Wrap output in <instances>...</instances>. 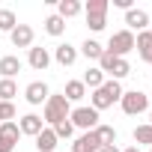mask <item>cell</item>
Instances as JSON below:
<instances>
[{"label": "cell", "mask_w": 152, "mask_h": 152, "mask_svg": "<svg viewBox=\"0 0 152 152\" xmlns=\"http://www.w3.org/2000/svg\"><path fill=\"white\" fill-rule=\"evenodd\" d=\"M122 93H125V90H122V84L110 78V81H104L99 90H93V96H90V102H93V104H90V107L102 113L104 107H113V104L122 99Z\"/></svg>", "instance_id": "1"}, {"label": "cell", "mask_w": 152, "mask_h": 152, "mask_svg": "<svg viewBox=\"0 0 152 152\" xmlns=\"http://www.w3.org/2000/svg\"><path fill=\"white\" fill-rule=\"evenodd\" d=\"M69 113H72V104H69V99L60 93V96H48V102H45V113H42V122L45 125H57V122H63V119H69Z\"/></svg>", "instance_id": "2"}, {"label": "cell", "mask_w": 152, "mask_h": 152, "mask_svg": "<svg viewBox=\"0 0 152 152\" xmlns=\"http://www.w3.org/2000/svg\"><path fill=\"white\" fill-rule=\"evenodd\" d=\"M119 104H122V113H128V116H140V113L149 110V96H146L143 90H128V93H122Z\"/></svg>", "instance_id": "3"}, {"label": "cell", "mask_w": 152, "mask_h": 152, "mask_svg": "<svg viewBox=\"0 0 152 152\" xmlns=\"http://www.w3.org/2000/svg\"><path fill=\"white\" fill-rule=\"evenodd\" d=\"M104 51L113 54V57H122V60H125V54L134 51V33H128V30H116V33L110 36V42H107Z\"/></svg>", "instance_id": "4"}, {"label": "cell", "mask_w": 152, "mask_h": 152, "mask_svg": "<svg viewBox=\"0 0 152 152\" xmlns=\"http://www.w3.org/2000/svg\"><path fill=\"white\" fill-rule=\"evenodd\" d=\"M69 122L75 125V128H84V131H93L96 125H99V110H93V107H75L72 113H69Z\"/></svg>", "instance_id": "5"}, {"label": "cell", "mask_w": 152, "mask_h": 152, "mask_svg": "<svg viewBox=\"0 0 152 152\" xmlns=\"http://www.w3.org/2000/svg\"><path fill=\"white\" fill-rule=\"evenodd\" d=\"M18 137H21V128H18L15 119L0 122V152H12L15 143H18Z\"/></svg>", "instance_id": "6"}, {"label": "cell", "mask_w": 152, "mask_h": 152, "mask_svg": "<svg viewBox=\"0 0 152 152\" xmlns=\"http://www.w3.org/2000/svg\"><path fill=\"white\" fill-rule=\"evenodd\" d=\"M48 96H51V90H48V84L45 81H33V84H27V90H24V99H27V104H45L48 102Z\"/></svg>", "instance_id": "7"}, {"label": "cell", "mask_w": 152, "mask_h": 152, "mask_svg": "<svg viewBox=\"0 0 152 152\" xmlns=\"http://www.w3.org/2000/svg\"><path fill=\"white\" fill-rule=\"evenodd\" d=\"M125 24H128V33H143V30H149V15H146V9H137V6H131L128 12H125Z\"/></svg>", "instance_id": "8"}, {"label": "cell", "mask_w": 152, "mask_h": 152, "mask_svg": "<svg viewBox=\"0 0 152 152\" xmlns=\"http://www.w3.org/2000/svg\"><path fill=\"white\" fill-rule=\"evenodd\" d=\"M99 149H102V140H99L96 128L93 131H84L78 140L72 143V152H99Z\"/></svg>", "instance_id": "9"}, {"label": "cell", "mask_w": 152, "mask_h": 152, "mask_svg": "<svg viewBox=\"0 0 152 152\" xmlns=\"http://www.w3.org/2000/svg\"><path fill=\"white\" fill-rule=\"evenodd\" d=\"M9 39H12V45H15V48H33L36 33H33V27H30V24H18V27L9 33Z\"/></svg>", "instance_id": "10"}, {"label": "cell", "mask_w": 152, "mask_h": 152, "mask_svg": "<svg viewBox=\"0 0 152 152\" xmlns=\"http://www.w3.org/2000/svg\"><path fill=\"white\" fill-rule=\"evenodd\" d=\"M18 128H21V134L36 137V134L45 128V122H42V116H36V113H24V116L18 119Z\"/></svg>", "instance_id": "11"}, {"label": "cell", "mask_w": 152, "mask_h": 152, "mask_svg": "<svg viewBox=\"0 0 152 152\" xmlns=\"http://www.w3.org/2000/svg\"><path fill=\"white\" fill-rule=\"evenodd\" d=\"M33 140H36V149H39V152H54V149H57V134H54L51 125H45Z\"/></svg>", "instance_id": "12"}, {"label": "cell", "mask_w": 152, "mask_h": 152, "mask_svg": "<svg viewBox=\"0 0 152 152\" xmlns=\"http://www.w3.org/2000/svg\"><path fill=\"white\" fill-rule=\"evenodd\" d=\"M18 72H21V60H18L15 54H6V57H0V78L12 81Z\"/></svg>", "instance_id": "13"}, {"label": "cell", "mask_w": 152, "mask_h": 152, "mask_svg": "<svg viewBox=\"0 0 152 152\" xmlns=\"http://www.w3.org/2000/svg\"><path fill=\"white\" fill-rule=\"evenodd\" d=\"M27 63H30L36 72H45V69L51 66V54H48V48H30V57H27Z\"/></svg>", "instance_id": "14"}, {"label": "cell", "mask_w": 152, "mask_h": 152, "mask_svg": "<svg viewBox=\"0 0 152 152\" xmlns=\"http://www.w3.org/2000/svg\"><path fill=\"white\" fill-rule=\"evenodd\" d=\"M54 60H57L60 66H75V60H78V48H72L69 42H66V45H57V48H54Z\"/></svg>", "instance_id": "15"}, {"label": "cell", "mask_w": 152, "mask_h": 152, "mask_svg": "<svg viewBox=\"0 0 152 152\" xmlns=\"http://www.w3.org/2000/svg\"><path fill=\"white\" fill-rule=\"evenodd\" d=\"M84 12V6L78 3V0H60L57 3V15L66 21V18H75V15H81Z\"/></svg>", "instance_id": "16"}, {"label": "cell", "mask_w": 152, "mask_h": 152, "mask_svg": "<svg viewBox=\"0 0 152 152\" xmlns=\"http://www.w3.org/2000/svg\"><path fill=\"white\" fill-rule=\"evenodd\" d=\"M63 96L69 99V104H72V102H81V99L87 96L84 81H69V84H66V90H63Z\"/></svg>", "instance_id": "17"}, {"label": "cell", "mask_w": 152, "mask_h": 152, "mask_svg": "<svg viewBox=\"0 0 152 152\" xmlns=\"http://www.w3.org/2000/svg\"><path fill=\"white\" fill-rule=\"evenodd\" d=\"M45 33H48V36H63V33H66V21H63L60 15H48V18H45Z\"/></svg>", "instance_id": "18"}, {"label": "cell", "mask_w": 152, "mask_h": 152, "mask_svg": "<svg viewBox=\"0 0 152 152\" xmlns=\"http://www.w3.org/2000/svg\"><path fill=\"white\" fill-rule=\"evenodd\" d=\"M81 54H84L87 60H96V63H99V57L104 54V45H99L96 39H87V42L81 45Z\"/></svg>", "instance_id": "19"}, {"label": "cell", "mask_w": 152, "mask_h": 152, "mask_svg": "<svg viewBox=\"0 0 152 152\" xmlns=\"http://www.w3.org/2000/svg\"><path fill=\"white\" fill-rule=\"evenodd\" d=\"M104 81H107V78H104V75L99 72V66H96V69H87V72H84V87H90V90H99V87H102Z\"/></svg>", "instance_id": "20"}, {"label": "cell", "mask_w": 152, "mask_h": 152, "mask_svg": "<svg viewBox=\"0 0 152 152\" xmlns=\"http://www.w3.org/2000/svg\"><path fill=\"white\" fill-rule=\"evenodd\" d=\"M140 143L152 149V125H149V122H146V125H137V128H134V146H140Z\"/></svg>", "instance_id": "21"}, {"label": "cell", "mask_w": 152, "mask_h": 152, "mask_svg": "<svg viewBox=\"0 0 152 152\" xmlns=\"http://www.w3.org/2000/svg\"><path fill=\"white\" fill-rule=\"evenodd\" d=\"M18 27V18L12 9H0V33H12Z\"/></svg>", "instance_id": "22"}, {"label": "cell", "mask_w": 152, "mask_h": 152, "mask_svg": "<svg viewBox=\"0 0 152 152\" xmlns=\"http://www.w3.org/2000/svg\"><path fill=\"white\" fill-rule=\"evenodd\" d=\"M96 134H99L102 146H113L116 143V128L113 125H96Z\"/></svg>", "instance_id": "23"}, {"label": "cell", "mask_w": 152, "mask_h": 152, "mask_svg": "<svg viewBox=\"0 0 152 152\" xmlns=\"http://www.w3.org/2000/svg\"><path fill=\"white\" fill-rule=\"evenodd\" d=\"M18 96V84L15 81H6V78H0V102H12Z\"/></svg>", "instance_id": "24"}, {"label": "cell", "mask_w": 152, "mask_h": 152, "mask_svg": "<svg viewBox=\"0 0 152 152\" xmlns=\"http://www.w3.org/2000/svg\"><path fill=\"white\" fill-rule=\"evenodd\" d=\"M107 0H87V6H84V12L87 15H107Z\"/></svg>", "instance_id": "25"}, {"label": "cell", "mask_w": 152, "mask_h": 152, "mask_svg": "<svg viewBox=\"0 0 152 152\" xmlns=\"http://www.w3.org/2000/svg\"><path fill=\"white\" fill-rule=\"evenodd\" d=\"M125 75H131V66H128V60L116 57V63H113V69H110V78L119 81V78H125Z\"/></svg>", "instance_id": "26"}, {"label": "cell", "mask_w": 152, "mask_h": 152, "mask_svg": "<svg viewBox=\"0 0 152 152\" xmlns=\"http://www.w3.org/2000/svg\"><path fill=\"white\" fill-rule=\"evenodd\" d=\"M54 128V134H57V140H69L72 134H75V125L69 122V119H63V122H57V125H51Z\"/></svg>", "instance_id": "27"}, {"label": "cell", "mask_w": 152, "mask_h": 152, "mask_svg": "<svg viewBox=\"0 0 152 152\" xmlns=\"http://www.w3.org/2000/svg\"><path fill=\"white\" fill-rule=\"evenodd\" d=\"M149 45H152V30H143V33H137V36H134V48H137L140 54H143Z\"/></svg>", "instance_id": "28"}, {"label": "cell", "mask_w": 152, "mask_h": 152, "mask_svg": "<svg viewBox=\"0 0 152 152\" xmlns=\"http://www.w3.org/2000/svg\"><path fill=\"white\" fill-rule=\"evenodd\" d=\"M104 24H107V15H87V27H90L93 33L104 30Z\"/></svg>", "instance_id": "29"}, {"label": "cell", "mask_w": 152, "mask_h": 152, "mask_svg": "<svg viewBox=\"0 0 152 152\" xmlns=\"http://www.w3.org/2000/svg\"><path fill=\"white\" fill-rule=\"evenodd\" d=\"M113 63H116V57L104 51V54L99 57V72H102V75H110V69H113Z\"/></svg>", "instance_id": "30"}, {"label": "cell", "mask_w": 152, "mask_h": 152, "mask_svg": "<svg viewBox=\"0 0 152 152\" xmlns=\"http://www.w3.org/2000/svg\"><path fill=\"white\" fill-rule=\"evenodd\" d=\"M15 119V104L12 102H0V122H9Z\"/></svg>", "instance_id": "31"}, {"label": "cell", "mask_w": 152, "mask_h": 152, "mask_svg": "<svg viewBox=\"0 0 152 152\" xmlns=\"http://www.w3.org/2000/svg\"><path fill=\"white\" fill-rule=\"evenodd\" d=\"M140 60H143V63H152V45H149V48L140 54Z\"/></svg>", "instance_id": "32"}, {"label": "cell", "mask_w": 152, "mask_h": 152, "mask_svg": "<svg viewBox=\"0 0 152 152\" xmlns=\"http://www.w3.org/2000/svg\"><path fill=\"white\" fill-rule=\"evenodd\" d=\"M99 152H119V149H116V143H113V146H102Z\"/></svg>", "instance_id": "33"}, {"label": "cell", "mask_w": 152, "mask_h": 152, "mask_svg": "<svg viewBox=\"0 0 152 152\" xmlns=\"http://www.w3.org/2000/svg\"><path fill=\"white\" fill-rule=\"evenodd\" d=\"M122 152H140V146H128V149H122Z\"/></svg>", "instance_id": "34"}, {"label": "cell", "mask_w": 152, "mask_h": 152, "mask_svg": "<svg viewBox=\"0 0 152 152\" xmlns=\"http://www.w3.org/2000/svg\"><path fill=\"white\" fill-rule=\"evenodd\" d=\"M149 125H152V107H149Z\"/></svg>", "instance_id": "35"}, {"label": "cell", "mask_w": 152, "mask_h": 152, "mask_svg": "<svg viewBox=\"0 0 152 152\" xmlns=\"http://www.w3.org/2000/svg\"><path fill=\"white\" fill-rule=\"evenodd\" d=\"M149 27H152V21H149Z\"/></svg>", "instance_id": "36"}, {"label": "cell", "mask_w": 152, "mask_h": 152, "mask_svg": "<svg viewBox=\"0 0 152 152\" xmlns=\"http://www.w3.org/2000/svg\"><path fill=\"white\" fill-rule=\"evenodd\" d=\"M149 78H152V75H149Z\"/></svg>", "instance_id": "37"}, {"label": "cell", "mask_w": 152, "mask_h": 152, "mask_svg": "<svg viewBox=\"0 0 152 152\" xmlns=\"http://www.w3.org/2000/svg\"><path fill=\"white\" fill-rule=\"evenodd\" d=\"M149 152H152V149H149Z\"/></svg>", "instance_id": "38"}]
</instances>
